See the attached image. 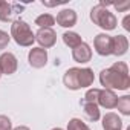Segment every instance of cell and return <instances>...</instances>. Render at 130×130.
Returning <instances> with one entry per match:
<instances>
[{"mask_svg":"<svg viewBox=\"0 0 130 130\" xmlns=\"http://www.w3.org/2000/svg\"><path fill=\"white\" fill-rule=\"evenodd\" d=\"M100 83L104 89L109 90H127L130 87L128 68L124 61L113 63L109 69H103L100 74Z\"/></svg>","mask_w":130,"mask_h":130,"instance_id":"1","label":"cell"},{"mask_svg":"<svg viewBox=\"0 0 130 130\" xmlns=\"http://www.w3.org/2000/svg\"><path fill=\"white\" fill-rule=\"evenodd\" d=\"M11 37L22 47H29L35 41V34L32 32L31 26L22 19H17L15 22H12V25H11Z\"/></svg>","mask_w":130,"mask_h":130,"instance_id":"2","label":"cell"},{"mask_svg":"<svg viewBox=\"0 0 130 130\" xmlns=\"http://www.w3.org/2000/svg\"><path fill=\"white\" fill-rule=\"evenodd\" d=\"M90 20L104 31H113L118 25V19L115 17V14L100 5H96L90 9Z\"/></svg>","mask_w":130,"mask_h":130,"instance_id":"3","label":"cell"},{"mask_svg":"<svg viewBox=\"0 0 130 130\" xmlns=\"http://www.w3.org/2000/svg\"><path fill=\"white\" fill-rule=\"evenodd\" d=\"M23 9H25V5L9 3V2H5V0H0V22H5V23L15 22Z\"/></svg>","mask_w":130,"mask_h":130,"instance_id":"4","label":"cell"},{"mask_svg":"<svg viewBox=\"0 0 130 130\" xmlns=\"http://www.w3.org/2000/svg\"><path fill=\"white\" fill-rule=\"evenodd\" d=\"M35 41L41 49H49L57 43V32L52 28H40L35 34Z\"/></svg>","mask_w":130,"mask_h":130,"instance_id":"5","label":"cell"},{"mask_svg":"<svg viewBox=\"0 0 130 130\" xmlns=\"http://www.w3.org/2000/svg\"><path fill=\"white\" fill-rule=\"evenodd\" d=\"M93 47H95V52L101 57L112 55V37L107 35L106 32L98 34L93 40Z\"/></svg>","mask_w":130,"mask_h":130,"instance_id":"6","label":"cell"},{"mask_svg":"<svg viewBox=\"0 0 130 130\" xmlns=\"http://www.w3.org/2000/svg\"><path fill=\"white\" fill-rule=\"evenodd\" d=\"M19 68V61H17V57L12 54V52H3L0 55V72L2 75H12L15 74Z\"/></svg>","mask_w":130,"mask_h":130,"instance_id":"7","label":"cell"},{"mask_svg":"<svg viewBox=\"0 0 130 130\" xmlns=\"http://www.w3.org/2000/svg\"><path fill=\"white\" fill-rule=\"evenodd\" d=\"M28 61L31 64V68H34V69L44 68L47 63V51L41 49V47H32L28 54Z\"/></svg>","mask_w":130,"mask_h":130,"instance_id":"8","label":"cell"},{"mask_svg":"<svg viewBox=\"0 0 130 130\" xmlns=\"http://www.w3.org/2000/svg\"><path fill=\"white\" fill-rule=\"evenodd\" d=\"M77 20H78L77 12H75L74 9H71V8L61 9V11L57 14V19H55L57 25H60L61 28H72V26L77 25Z\"/></svg>","mask_w":130,"mask_h":130,"instance_id":"9","label":"cell"},{"mask_svg":"<svg viewBox=\"0 0 130 130\" xmlns=\"http://www.w3.org/2000/svg\"><path fill=\"white\" fill-rule=\"evenodd\" d=\"M72 58L77 63H81V64L89 63L92 60V49H90V46L83 41L81 44H78L77 47L72 49Z\"/></svg>","mask_w":130,"mask_h":130,"instance_id":"10","label":"cell"},{"mask_svg":"<svg viewBox=\"0 0 130 130\" xmlns=\"http://www.w3.org/2000/svg\"><path fill=\"white\" fill-rule=\"evenodd\" d=\"M118 96L113 90L109 89H100V96H98V106L104 109H115L116 107Z\"/></svg>","mask_w":130,"mask_h":130,"instance_id":"11","label":"cell"},{"mask_svg":"<svg viewBox=\"0 0 130 130\" xmlns=\"http://www.w3.org/2000/svg\"><path fill=\"white\" fill-rule=\"evenodd\" d=\"M128 49V40L125 35H115L112 37V55L122 57Z\"/></svg>","mask_w":130,"mask_h":130,"instance_id":"12","label":"cell"},{"mask_svg":"<svg viewBox=\"0 0 130 130\" xmlns=\"http://www.w3.org/2000/svg\"><path fill=\"white\" fill-rule=\"evenodd\" d=\"M63 83L71 90H80V83H78V68H71L64 72L63 75Z\"/></svg>","mask_w":130,"mask_h":130,"instance_id":"13","label":"cell"},{"mask_svg":"<svg viewBox=\"0 0 130 130\" xmlns=\"http://www.w3.org/2000/svg\"><path fill=\"white\" fill-rule=\"evenodd\" d=\"M103 130H122L121 118L113 112L106 113L103 116Z\"/></svg>","mask_w":130,"mask_h":130,"instance_id":"14","label":"cell"},{"mask_svg":"<svg viewBox=\"0 0 130 130\" xmlns=\"http://www.w3.org/2000/svg\"><path fill=\"white\" fill-rule=\"evenodd\" d=\"M93 81H95V75L90 68H78V83L81 89L90 87Z\"/></svg>","mask_w":130,"mask_h":130,"instance_id":"15","label":"cell"},{"mask_svg":"<svg viewBox=\"0 0 130 130\" xmlns=\"http://www.w3.org/2000/svg\"><path fill=\"white\" fill-rule=\"evenodd\" d=\"M83 106V110H84V115L89 121L95 122L101 118V113H100V106L98 104H92V103H81Z\"/></svg>","mask_w":130,"mask_h":130,"instance_id":"16","label":"cell"},{"mask_svg":"<svg viewBox=\"0 0 130 130\" xmlns=\"http://www.w3.org/2000/svg\"><path fill=\"white\" fill-rule=\"evenodd\" d=\"M61 38H63L64 44L69 46L71 49H74V47H77L78 44H81V43H83L81 35H80L78 32H74V31H66V32L61 35Z\"/></svg>","mask_w":130,"mask_h":130,"instance_id":"17","label":"cell"},{"mask_svg":"<svg viewBox=\"0 0 130 130\" xmlns=\"http://www.w3.org/2000/svg\"><path fill=\"white\" fill-rule=\"evenodd\" d=\"M115 109H118L119 113L128 116V115H130V96H128V95L119 96L118 101H116V107H115Z\"/></svg>","mask_w":130,"mask_h":130,"instance_id":"18","label":"cell"},{"mask_svg":"<svg viewBox=\"0 0 130 130\" xmlns=\"http://www.w3.org/2000/svg\"><path fill=\"white\" fill-rule=\"evenodd\" d=\"M35 25L38 28H52L55 25V17L52 14H41L35 19Z\"/></svg>","mask_w":130,"mask_h":130,"instance_id":"19","label":"cell"},{"mask_svg":"<svg viewBox=\"0 0 130 130\" xmlns=\"http://www.w3.org/2000/svg\"><path fill=\"white\" fill-rule=\"evenodd\" d=\"M98 96H100V89H89L84 93V98L81 100V103H92V104H98Z\"/></svg>","mask_w":130,"mask_h":130,"instance_id":"20","label":"cell"},{"mask_svg":"<svg viewBox=\"0 0 130 130\" xmlns=\"http://www.w3.org/2000/svg\"><path fill=\"white\" fill-rule=\"evenodd\" d=\"M68 130H90L86 122H83L80 118H72L68 122Z\"/></svg>","mask_w":130,"mask_h":130,"instance_id":"21","label":"cell"},{"mask_svg":"<svg viewBox=\"0 0 130 130\" xmlns=\"http://www.w3.org/2000/svg\"><path fill=\"white\" fill-rule=\"evenodd\" d=\"M0 130H12V122L6 115H0Z\"/></svg>","mask_w":130,"mask_h":130,"instance_id":"22","label":"cell"},{"mask_svg":"<svg viewBox=\"0 0 130 130\" xmlns=\"http://www.w3.org/2000/svg\"><path fill=\"white\" fill-rule=\"evenodd\" d=\"M9 41H11V35H8V32L0 29V51L5 49L9 44Z\"/></svg>","mask_w":130,"mask_h":130,"instance_id":"23","label":"cell"},{"mask_svg":"<svg viewBox=\"0 0 130 130\" xmlns=\"http://www.w3.org/2000/svg\"><path fill=\"white\" fill-rule=\"evenodd\" d=\"M113 6H115L118 11H125V9H128V8H130V3H128V2L121 3V5H119V3H113Z\"/></svg>","mask_w":130,"mask_h":130,"instance_id":"24","label":"cell"},{"mask_svg":"<svg viewBox=\"0 0 130 130\" xmlns=\"http://www.w3.org/2000/svg\"><path fill=\"white\" fill-rule=\"evenodd\" d=\"M128 22H130V15H125L124 20H122V26H124L125 31H130V25H128Z\"/></svg>","mask_w":130,"mask_h":130,"instance_id":"25","label":"cell"},{"mask_svg":"<svg viewBox=\"0 0 130 130\" xmlns=\"http://www.w3.org/2000/svg\"><path fill=\"white\" fill-rule=\"evenodd\" d=\"M12 130H31V128L26 127V125H19V127H15V128H12Z\"/></svg>","mask_w":130,"mask_h":130,"instance_id":"26","label":"cell"},{"mask_svg":"<svg viewBox=\"0 0 130 130\" xmlns=\"http://www.w3.org/2000/svg\"><path fill=\"white\" fill-rule=\"evenodd\" d=\"M52 130H63V128H60V127H55V128H52Z\"/></svg>","mask_w":130,"mask_h":130,"instance_id":"27","label":"cell"},{"mask_svg":"<svg viewBox=\"0 0 130 130\" xmlns=\"http://www.w3.org/2000/svg\"><path fill=\"white\" fill-rule=\"evenodd\" d=\"M0 77H2V72H0Z\"/></svg>","mask_w":130,"mask_h":130,"instance_id":"28","label":"cell"}]
</instances>
